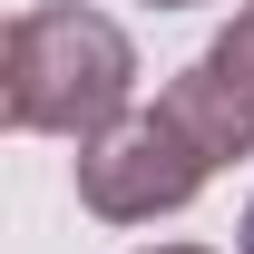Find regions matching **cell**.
Listing matches in <instances>:
<instances>
[{"instance_id": "cell-4", "label": "cell", "mask_w": 254, "mask_h": 254, "mask_svg": "<svg viewBox=\"0 0 254 254\" xmlns=\"http://www.w3.org/2000/svg\"><path fill=\"white\" fill-rule=\"evenodd\" d=\"M235 254H254V205H245V235H235Z\"/></svg>"}, {"instance_id": "cell-1", "label": "cell", "mask_w": 254, "mask_h": 254, "mask_svg": "<svg viewBox=\"0 0 254 254\" xmlns=\"http://www.w3.org/2000/svg\"><path fill=\"white\" fill-rule=\"evenodd\" d=\"M137 98V49L118 20H98L78 0L59 10H20L0 39V118L30 137H108Z\"/></svg>"}, {"instance_id": "cell-3", "label": "cell", "mask_w": 254, "mask_h": 254, "mask_svg": "<svg viewBox=\"0 0 254 254\" xmlns=\"http://www.w3.org/2000/svg\"><path fill=\"white\" fill-rule=\"evenodd\" d=\"M166 108H176V127H186L205 157H254V0L235 10V30L205 39L186 59V78L166 88Z\"/></svg>"}, {"instance_id": "cell-5", "label": "cell", "mask_w": 254, "mask_h": 254, "mask_svg": "<svg viewBox=\"0 0 254 254\" xmlns=\"http://www.w3.org/2000/svg\"><path fill=\"white\" fill-rule=\"evenodd\" d=\"M147 254H205V245H147Z\"/></svg>"}, {"instance_id": "cell-6", "label": "cell", "mask_w": 254, "mask_h": 254, "mask_svg": "<svg viewBox=\"0 0 254 254\" xmlns=\"http://www.w3.org/2000/svg\"><path fill=\"white\" fill-rule=\"evenodd\" d=\"M147 10H195V0H147Z\"/></svg>"}, {"instance_id": "cell-2", "label": "cell", "mask_w": 254, "mask_h": 254, "mask_svg": "<svg viewBox=\"0 0 254 254\" xmlns=\"http://www.w3.org/2000/svg\"><path fill=\"white\" fill-rule=\"evenodd\" d=\"M205 176H215V157L176 127L166 98L157 108H127L108 137L78 147V205H88L98 225H157V215H176V205H195Z\"/></svg>"}]
</instances>
